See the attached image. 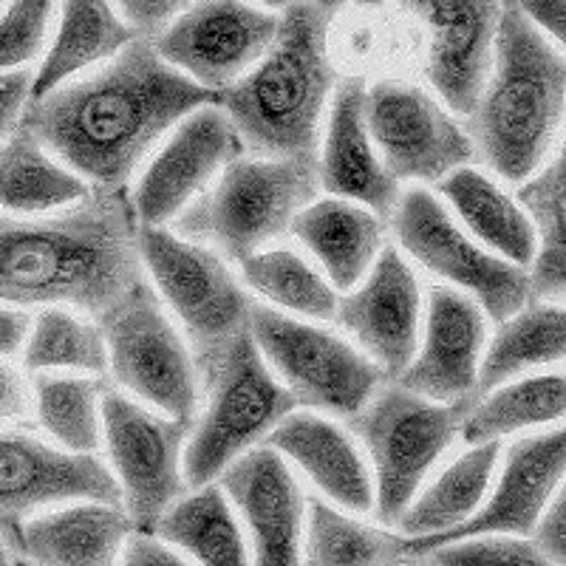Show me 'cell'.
<instances>
[{"label": "cell", "instance_id": "9c48e42d", "mask_svg": "<svg viewBox=\"0 0 566 566\" xmlns=\"http://www.w3.org/2000/svg\"><path fill=\"white\" fill-rule=\"evenodd\" d=\"M250 337L297 406L354 417L380 388L382 371L352 343L297 317L252 303Z\"/></svg>", "mask_w": 566, "mask_h": 566}, {"label": "cell", "instance_id": "ba28073f", "mask_svg": "<svg viewBox=\"0 0 566 566\" xmlns=\"http://www.w3.org/2000/svg\"><path fill=\"white\" fill-rule=\"evenodd\" d=\"M114 380L174 419H196L199 368L145 277L97 317Z\"/></svg>", "mask_w": 566, "mask_h": 566}, {"label": "cell", "instance_id": "44dd1931", "mask_svg": "<svg viewBox=\"0 0 566 566\" xmlns=\"http://www.w3.org/2000/svg\"><path fill=\"white\" fill-rule=\"evenodd\" d=\"M482 346L484 315L476 301L451 286H433L422 348L397 374V386L433 402L476 399Z\"/></svg>", "mask_w": 566, "mask_h": 566}, {"label": "cell", "instance_id": "f546056e", "mask_svg": "<svg viewBox=\"0 0 566 566\" xmlns=\"http://www.w3.org/2000/svg\"><path fill=\"white\" fill-rule=\"evenodd\" d=\"M502 442L470 444V451L462 453L453 464L439 473L437 482L419 495L417 502L408 504L406 513L399 515V533L413 535H437L459 527L482 507L488 495L490 479L499 464Z\"/></svg>", "mask_w": 566, "mask_h": 566}, {"label": "cell", "instance_id": "f35d334b", "mask_svg": "<svg viewBox=\"0 0 566 566\" xmlns=\"http://www.w3.org/2000/svg\"><path fill=\"white\" fill-rule=\"evenodd\" d=\"M428 555L433 566H558L522 535H476Z\"/></svg>", "mask_w": 566, "mask_h": 566}, {"label": "cell", "instance_id": "f907efd6", "mask_svg": "<svg viewBox=\"0 0 566 566\" xmlns=\"http://www.w3.org/2000/svg\"><path fill=\"white\" fill-rule=\"evenodd\" d=\"M357 7H366V9H374V7H382L386 0H354Z\"/></svg>", "mask_w": 566, "mask_h": 566}, {"label": "cell", "instance_id": "2e32d148", "mask_svg": "<svg viewBox=\"0 0 566 566\" xmlns=\"http://www.w3.org/2000/svg\"><path fill=\"white\" fill-rule=\"evenodd\" d=\"M69 502L123 507V493L97 453H69L27 431H0V524Z\"/></svg>", "mask_w": 566, "mask_h": 566}, {"label": "cell", "instance_id": "e0dca14e", "mask_svg": "<svg viewBox=\"0 0 566 566\" xmlns=\"http://www.w3.org/2000/svg\"><path fill=\"white\" fill-rule=\"evenodd\" d=\"M564 459L566 437L560 424L533 437L515 439L504 459L499 488L493 490L488 504L448 533L413 535V538L406 535L411 558H422L437 547L476 535H530L564 482Z\"/></svg>", "mask_w": 566, "mask_h": 566}, {"label": "cell", "instance_id": "ac0fdd59", "mask_svg": "<svg viewBox=\"0 0 566 566\" xmlns=\"http://www.w3.org/2000/svg\"><path fill=\"white\" fill-rule=\"evenodd\" d=\"M428 38V80L439 99L470 116L479 103L490 65L504 0H406Z\"/></svg>", "mask_w": 566, "mask_h": 566}, {"label": "cell", "instance_id": "c3c4849f", "mask_svg": "<svg viewBox=\"0 0 566 566\" xmlns=\"http://www.w3.org/2000/svg\"><path fill=\"white\" fill-rule=\"evenodd\" d=\"M255 3H261V7L264 9H286V7H292V3H295V0H255Z\"/></svg>", "mask_w": 566, "mask_h": 566}, {"label": "cell", "instance_id": "d590c367", "mask_svg": "<svg viewBox=\"0 0 566 566\" xmlns=\"http://www.w3.org/2000/svg\"><path fill=\"white\" fill-rule=\"evenodd\" d=\"M241 275L250 290L310 321H335V286L292 250L252 252L241 261Z\"/></svg>", "mask_w": 566, "mask_h": 566}, {"label": "cell", "instance_id": "bcb514c9", "mask_svg": "<svg viewBox=\"0 0 566 566\" xmlns=\"http://www.w3.org/2000/svg\"><path fill=\"white\" fill-rule=\"evenodd\" d=\"M32 317L18 306H0V360L18 352L27 343Z\"/></svg>", "mask_w": 566, "mask_h": 566}, {"label": "cell", "instance_id": "277c9868", "mask_svg": "<svg viewBox=\"0 0 566 566\" xmlns=\"http://www.w3.org/2000/svg\"><path fill=\"white\" fill-rule=\"evenodd\" d=\"M566 60L560 45L504 0L493 65L470 114L473 154L502 179L522 185L547 161L564 119Z\"/></svg>", "mask_w": 566, "mask_h": 566}, {"label": "cell", "instance_id": "e575fe53", "mask_svg": "<svg viewBox=\"0 0 566 566\" xmlns=\"http://www.w3.org/2000/svg\"><path fill=\"white\" fill-rule=\"evenodd\" d=\"M34 417L57 448L69 453H97L103 442L99 399L105 382L99 377L77 374H34Z\"/></svg>", "mask_w": 566, "mask_h": 566}, {"label": "cell", "instance_id": "52a82bcc", "mask_svg": "<svg viewBox=\"0 0 566 566\" xmlns=\"http://www.w3.org/2000/svg\"><path fill=\"white\" fill-rule=\"evenodd\" d=\"M476 399L433 402L402 386L377 388L366 408L352 417V431L366 444L374 464V513L397 524L424 476L457 439Z\"/></svg>", "mask_w": 566, "mask_h": 566}, {"label": "cell", "instance_id": "8992f818", "mask_svg": "<svg viewBox=\"0 0 566 566\" xmlns=\"http://www.w3.org/2000/svg\"><path fill=\"white\" fill-rule=\"evenodd\" d=\"M196 368L207 397L185 451V484L193 490L212 484L297 406L283 382L272 377L250 328Z\"/></svg>", "mask_w": 566, "mask_h": 566}, {"label": "cell", "instance_id": "f5cc1de1", "mask_svg": "<svg viewBox=\"0 0 566 566\" xmlns=\"http://www.w3.org/2000/svg\"><path fill=\"white\" fill-rule=\"evenodd\" d=\"M408 566V564H406ZM413 566H422V564H413ZM428 566H433V564H428Z\"/></svg>", "mask_w": 566, "mask_h": 566}, {"label": "cell", "instance_id": "d6986e66", "mask_svg": "<svg viewBox=\"0 0 566 566\" xmlns=\"http://www.w3.org/2000/svg\"><path fill=\"white\" fill-rule=\"evenodd\" d=\"M422 292L406 258L380 250L366 281L337 301L335 321L386 377H397L417 354Z\"/></svg>", "mask_w": 566, "mask_h": 566}, {"label": "cell", "instance_id": "f6af8a7d", "mask_svg": "<svg viewBox=\"0 0 566 566\" xmlns=\"http://www.w3.org/2000/svg\"><path fill=\"white\" fill-rule=\"evenodd\" d=\"M123 566H190L181 555H176L174 549L165 547L159 538H154L150 533H136L128 535L125 541V555Z\"/></svg>", "mask_w": 566, "mask_h": 566}, {"label": "cell", "instance_id": "603a6c76", "mask_svg": "<svg viewBox=\"0 0 566 566\" xmlns=\"http://www.w3.org/2000/svg\"><path fill=\"white\" fill-rule=\"evenodd\" d=\"M366 83L348 77L337 85L326 142L317 161V181L337 199L357 201L388 219L399 199V181L394 179L374 150L366 130Z\"/></svg>", "mask_w": 566, "mask_h": 566}, {"label": "cell", "instance_id": "7bdbcfd3", "mask_svg": "<svg viewBox=\"0 0 566 566\" xmlns=\"http://www.w3.org/2000/svg\"><path fill=\"white\" fill-rule=\"evenodd\" d=\"M32 77L34 74H29L27 69L0 74V139L18 128L20 114H23L29 103Z\"/></svg>", "mask_w": 566, "mask_h": 566}, {"label": "cell", "instance_id": "ffe728a7", "mask_svg": "<svg viewBox=\"0 0 566 566\" xmlns=\"http://www.w3.org/2000/svg\"><path fill=\"white\" fill-rule=\"evenodd\" d=\"M221 488L250 527V566H301L306 499L281 453L250 448L221 473Z\"/></svg>", "mask_w": 566, "mask_h": 566}, {"label": "cell", "instance_id": "30bf717a", "mask_svg": "<svg viewBox=\"0 0 566 566\" xmlns=\"http://www.w3.org/2000/svg\"><path fill=\"white\" fill-rule=\"evenodd\" d=\"M136 247L161 297L185 323L196 366L244 335L252 301L216 252L148 224L136 230Z\"/></svg>", "mask_w": 566, "mask_h": 566}, {"label": "cell", "instance_id": "5b68a950", "mask_svg": "<svg viewBox=\"0 0 566 566\" xmlns=\"http://www.w3.org/2000/svg\"><path fill=\"white\" fill-rule=\"evenodd\" d=\"M317 159H235L174 219L176 235L244 261L315 201Z\"/></svg>", "mask_w": 566, "mask_h": 566}, {"label": "cell", "instance_id": "1f68e13d", "mask_svg": "<svg viewBox=\"0 0 566 566\" xmlns=\"http://www.w3.org/2000/svg\"><path fill=\"white\" fill-rule=\"evenodd\" d=\"M154 533L161 541L193 555L199 566H250L244 535L232 515L227 495L221 488H196L193 495L176 499Z\"/></svg>", "mask_w": 566, "mask_h": 566}, {"label": "cell", "instance_id": "7dc6e473", "mask_svg": "<svg viewBox=\"0 0 566 566\" xmlns=\"http://www.w3.org/2000/svg\"><path fill=\"white\" fill-rule=\"evenodd\" d=\"M0 566H12V549H9L7 530L0 524Z\"/></svg>", "mask_w": 566, "mask_h": 566}, {"label": "cell", "instance_id": "9a60e30c", "mask_svg": "<svg viewBox=\"0 0 566 566\" xmlns=\"http://www.w3.org/2000/svg\"><path fill=\"white\" fill-rule=\"evenodd\" d=\"M244 154L239 130L219 105L190 111L130 196L136 221L148 227L170 224L230 161Z\"/></svg>", "mask_w": 566, "mask_h": 566}, {"label": "cell", "instance_id": "ab89813d", "mask_svg": "<svg viewBox=\"0 0 566 566\" xmlns=\"http://www.w3.org/2000/svg\"><path fill=\"white\" fill-rule=\"evenodd\" d=\"M190 3H196V0H116V9L125 18V23L134 29L136 38L154 40Z\"/></svg>", "mask_w": 566, "mask_h": 566}, {"label": "cell", "instance_id": "60d3db41", "mask_svg": "<svg viewBox=\"0 0 566 566\" xmlns=\"http://www.w3.org/2000/svg\"><path fill=\"white\" fill-rule=\"evenodd\" d=\"M34 411V394L18 366L0 360V422H23Z\"/></svg>", "mask_w": 566, "mask_h": 566}, {"label": "cell", "instance_id": "5bb4252c", "mask_svg": "<svg viewBox=\"0 0 566 566\" xmlns=\"http://www.w3.org/2000/svg\"><path fill=\"white\" fill-rule=\"evenodd\" d=\"M277 14L247 0H196L150 45L201 88L219 94L264 57Z\"/></svg>", "mask_w": 566, "mask_h": 566}, {"label": "cell", "instance_id": "d4e9b609", "mask_svg": "<svg viewBox=\"0 0 566 566\" xmlns=\"http://www.w3.org/2000/svg\"><path fill=\"white\" fill-rule=\"evenodd\" d=\"M290 232L321 261L335 290H354L380 255L386 224L368 207L332 196L303 207Z\"/></svg>", "mask_w": 566, "mask_h": 566}, {"label": "cell", "instance_id": "484cf974", "mask_svg": "<svg viewBox=\"0 0 566 566\" xmlns=\"http://www.w3.org/2000/svg\"><path fill=\"white\" fill-rule=\"evenodd\" d=\"M136 40L111 0H63L54 43L32 77L29 99H38L80 71L116 57Z\"/></svg>", "mask_w": 566, "mask_h": 566}, {"label": "cell", "instance_id": "7402d4cb", "mask_svg": "<svg viewBox=\"0 0 566 566\" xmlns=\"http://www.w3.org/2000/svg\"><path fill=\"white\" fill-rule=\"evenodd\" d=\"M3 530L9 549L32 566H116L134 524L119 504L69 502Z\"/></svg>", "mask_w": 566, "mask_h": 566}, {"label": "cell", "instance_id": "681fc988", "mask_svg": "<svg viewBox=\"0 0 566 566\" xmlns=\"http://www.w3.org/2000/svg\"><path fill=\"white\" fill-rule=\"evenodd\" d=\"M315 3H317V7L328 9V12H335V9L343 7V0H315Z\"/></svg>", "mask_w": 566, "mask_h": 566}, {"label": "cell", "instance_id": "cb8c5ba5", "mask_svg": "<svg viewBox=\"0 0 566 566\" xmlns=\"http://www.w3.org/2000/svg\"><path fill=\"white\" fill-rule=\"evenodd\" d=\"M272 451L292 459L317 490L354 513L374 510V484L357 444L332 419L286 413L266 437Z\"/></svg>", "mask_w": 566, "mask_h": 566}, {"label": "cell", "instance_id": "d6a6232c", "mask_svg": "<svg viewBox=\"0 0 566 566\" xmlns=\"http://www.w3.org/2000/svg\"><path fill=\"white\" fill-rule=\"evenodd\" d=\"M564 402V377L558 371L535 374L527 380L493 388V394H482L464 413L459 433L470 444L502 442L510 433L558 424Z\"/></svg>", "mask_w": 566, "mask_h": 566}, {"label": "cell", "instance_id": "74e56055", "mask_svg": "<svg viewBox=\"0 0 566 566\" xmlns=\"http://www.w3.org/2000/svg\"><path fill=\"white\" fill-rule=\"evenodd\" d=\"M54 0H9L0 14V74L40 57L52 27Z\"/></svg>", "mask_w": 566, "mask_h": 566}, {"label": "cell", "instance_id": "4fadbf2b", "mask_svg": "<svg viewBox=\"0 0 566 566\" xmlns=\"http://www.w3.org/2000/svg\"><path fill=\"white\" fill-rule=\"evenodd\" d=\"M366 130L397 181H442L476 159L468 130L424 88L380 80L366 88Z\"/></svg>", "mask_w": 566, "mask_h": 566}, {"label": "cell", "instance_id": "3957f363", "mask_svg": "<svg viewBox=\"0 0 566 566\" xmlns=\"http://www.w3.org/2000/svg\"><path fill=\"white\" fill-rule=\"evenodd\" d=\"M328 23V9L295 0L277 18L264 57L216 94V105L230 116L250 156L315 159L321 116L335 88Z\"/></svg>", "mask_w": 566, "mask_h": 566}, {"label": "cell", "instance_id": "7a4b0ae2", "mask_svg": "<svg viewBox=\"0 0 566 566\" xmlns=\"http://www.w3.org/2000/svg\"><path fill=\"white\" fill-rule=\"evenodd\" d=\"M136 230L125 187H91L54 216L0 210V303L99 317L142 277Z\"/></svg>", "mask_w": 566, "mask_h": 566}, {"label": "cell", "instance_id": "b9f144b4", "mask_svg": "<svg viewBox=\"0 0 566 566\" xmlns=\"http://www.w3.org/2000/svg\"><path fill=\"white\" fill-rule=\"evenodd\" d=\"M533 544L547 555L553 564L564 566L566 560V499L555 493V502L547 504L533 527Z\"/></svg>", "mask_w": 566, "mask_h": 566}, {"label": "cell", "instance_id": "f1b7e54d", "mask_svg": "<svg viewBox=\"0 0 566 566\" xmlns=\"http://www.w3.org/2000/svg\"><path fill=\"white\" fill-rule=\"evenodd\" d=\"M566 315L560 303H527L502 323L479 360L476 399L533 368L553 366L564 357Z\"/></svg>", "mask_w": 566, "mask_h": 566}, {"label": "cell", "instance_id": "6da1fadb", "mask_svg": "<svg viewBox=\"0 0 566 566\" xmlns=\"http://www.w3.org/2000/svg\"><path fill=\"white\" fill-rule=\"evenodd\" d=\"M216 94L136 38L105 69L29 99L20 123L65 168L94 187H125L142 159L190 111Z\"/></svg>", "mask_w": 566, "mask_h": 566}, {"label": "cell", "instance_id": "8fae6325", "mask_svg": "<svg viewBox=\"0 0 566 566\" xmlns=\"http://www.w3.org/2000/svg\"><path fill=\"white\" fill-rule=\"evenodd\" d=\"M388 219L397 241L413 261L479 297L495 323H504L530 303L527 270L479 247L431 190L411 187L399 193Z\"/></svg>", "mask_w": 566, "mask_h": 566}, {"label": "cell", "instance_id": "816d5d0a", "mask_svg": "<svg viewBox=\"0 0 566 566\" xmlns=\"http://www.w3.org/2000/svg\"><path fill=\"white\" fill-rule=\"evenodd\" d=\"M12 566H32V564H29V560H23V558H14Z\"/></svg>", "mask_w": 566, "mask_h": 566}, {"label": "cell", "instance_id": "4316f807", "mask_svg": "<svg viewBox=\"0 0 566 566\" xmlns=\"http://www.w3.org/2000/svg\"><path fill=\"white\" fill-rule=\"evenodd\" d=\"M91 190L74 170L54 161L23 125L0 139V210L45 216L74 205Z\"/></svg>", "mask_w": 566, "mask_h": 566}, {"label": "cell", "instance_id": "836d02e7", "mask_svg": "<svg viewBox=\"0 0 566 566\" xmlns=\"http://www.w3.org/2000/svg\"><path fill=\"white\" fill-rule=\"evenodd\" d=\"M406 535L348 518L321 499L306 502V547L301 566H406Z\"/></svg>", "mask_w": 566, "mask_h": 566}, {"label": "cell", "instance_id": "83f0119b", "mask_svg": "<svg viewBox=\"0 0 566 566\" xmlns=\"http://www.w3.org/2000/svg\"><path fill=\"white\" fill-rule=\"evenodd\" d=\"M439 193L451 201L459 219L490 252L527 270L535 255V232L518 201L476 168H459L444 176Z\"/></svg>", "mask_w": 566, "mask_h": 566}, {"label": "cell", "instance_id": "8d00e7d4", "mask_svg": "<svg viewBox=\"0 0 566 566\" xmlns=\"http://www.w3.org/2000/svg\"><path fill=\"white\" fill-rule=\"evenodd\" d=\"M23 366L34 374L83 371L103 377L108 371L103 332L60 306H49L29 328L23 343Z\"/></svg>", "mask_w": 566, "mask_h": 566}, {"label": "cell", "instance_id": "7c38bea8", "mask_svg": "<svg viewBox=\"0 0 566 566\" xmlns=\"http://www.w3.org/2000/svg\"><path fill=\"white\" fill-rule=\"evenodd\" d=\"M99 419L123 510L134 530L154 533L161 513L185 493L181 442L193 431L196 419L159 417L108 388L99 399Z\"/></svg>", "mask_w": 566, "mask_h": 566}, {"label": "cell", "instance_id": "ee69618b", "mask_svg": "<svg viewBox=\"0 0 566 566\" xmlns=\"http://www.w3.org/2000/svg\"><path fill=\"white\" fill-rule=\"evenodd\" d=\"M513 3L541 34H547L555 45L564 43L566 0H513Z\"/></svg>", "mask_w": 566, "mask_h": 566}, {"label": "cell", "instance_id": "4dcf8cb0", "mask_svg": "<svg viewBox=\"0 0 566 566\" xmlns=\"http://www.w3.org/2000/svg\"><path fill=\"white\" fill-rule=\"evenodd\" d=\"M518 207L535 232V255L527 266L530 301L560 303L566 292L564 244V156L544 161L518 187Z\"/></svg>", "mask_w": 566, "mask_h": 566}]
</instances>
